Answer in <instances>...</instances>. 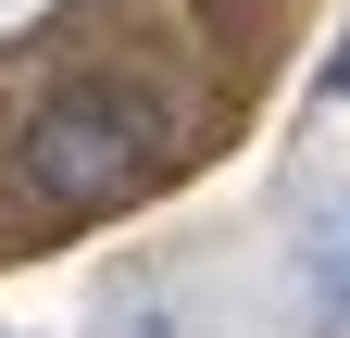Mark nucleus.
I'll use <instances>...</instances> for the list:
<instances>
[{
	"mask_svg": "<svg viewBox=\"0 0 350 338\" xmlns=\"http://www.w3.org/2000/svg\"><path fill=\"white\" fill-rule=\"evenodd\" d=\"M0 338H13V326H0Z\"/></svg>",
	"mask_w": 350,
	"mask_h": 338,
	"instance_id": "obj_3",
	"label": "nucleus"
},
{
	"mask_svg": "<svg viewBox=\"0 0 350 338\" xmlns=\"http://www.w3.org/2000/svg\"><path fill=\"white\" fill-rule=\"evenodd\" d=\"M163 163H175V113L138 75H75L13 138V176H25V200H51V213H125V200L163 188Z\"/></svg>",
	"mask_w": 350,
	"mask_h": 338,
	"instance_id": "obj_1",
	"label": "nucleus"
},
{
	"mask_svg": "<svg viewBox=\"0 0 350 338\" xmlns=\"http://www.w3.org/2000/svg\"><path fill=\"white\" fill-rule=\"evenodd\" d=\"M325 88H350V51H338V63H325Z\"/></svg>",
	"mask_w": 350,
	"mask_h": 338,
	"instance_id": "obj_2",
	"label": "nucleus"
}]
</instances>
